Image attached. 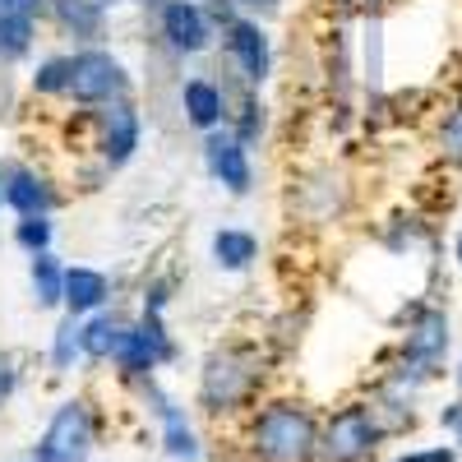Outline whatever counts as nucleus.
<instances>
[{"label": "nucleus", "mask_w": 462, "mask_h": 462, "mask_svg": "<svg viewBox=\"0 0 462 462\" xmlns=\"http://www.w3.org/2000/svg\"><path fill=\"white\" fill-rule=\"evenodd\" d=\"M457 263H462V231H457Z\"/></svg>", "instance_id": "nucleus-29"}, {"label": "nucleus", "mask_w": 462, "mask_h": 462, "mask_svg": "<svg viewBox=\"0 0 462 462\" xmlns=\"http://www.w3.org/2000/svg\"><path fill=\"white\" fill-rule=\"evenodd\" d=\"M180 106H185V121L195 130H204V134L226 121V93L213 79H189L180 88Z\"/></svg>", "instance_id": "nucleus-12"}, {"label": "nucleus", "mask_w": 462, "mask_h": 462, "mask_svg": "<svg viewBox=\"0 0 462 462\" xmlns=\"http://www.w3.org/2000/svg\"><path fill=\"white\" fill-rule=\"evenodd\" d=\"M5 5H14L23 14H37V10H47V0H5Z\"/></svg>", "instance_id": "nucleus-27"}, {"label": "nucleus", "mask_w": 462, "mask_h": 462, "mask_svg": "<svg viewBox=\"0 0 462 462\" xmlns=\"http://www.w3.org/2000/svg\"><path fill=\"white\" fill-rule=\"evenodd\" d=\"M65 97L84 102V106H106V102H121L130 97V74L125 65L88 47V51H74L69 56V84H65Z\"/></svg>", "instance_id": "nucleus-2"}, {"label": "nucleus", "mask_w": 462, "mask_h": 462, "mask_svg": "<svg viewBox=\"0 0 462 462\" xmlns=\"http://www.w3.org/2000/svg\"><path fill=\"white\" fill-rule=\"evenodd\" d=\"M439 426H448V430L457 435V444H462V402H453V407L439 416Z\"/></svg>", "instance_id": "nucleus-26"}, {"label": "nucleus", "mask_w": 462, "mask_h": 462, "mask_svg": "<svg viewBox=\"0 0 462 462\" xmlns=\"http://www.w3.org/2000/svg\"><path fill=\"white\" fill-rule=\"evenodd\" d=\"M65 84H69V56H51V60L37 65V74H32L37 93H65Z\"/></svg>", "instance_id": "nucleus-20"}, {"label": "nucleus", "mask_w": 462, "mask_h": 462, "mask_svg": "<svg viewBox=\"0 0 462 462\" xmlns=\"http://www.w3.org/2000/svg\"><path fill=\"white\" fill-rule=\"evenodd\" d=\"M241 5H250V10H259V14H273L282 0H241Z\"/></svg>", "instance_id": "nucleus-28"}, {"label": "nucleus", "mask_w": 462, "mask_h": 462, "mask_svg": "<svg viewBox=\"0 0 462 462\" xmlns=\"http://www.w3.org/2000/svg\"><path fill=\"white\" fill-rule=\"evenodd\" d=\"M106 296H111V287H106V278L97 273V268H65V296H60V305L74 319L102 310Z\"/></svg>", "instance_id": "nucleus-13"}, {"label": "nucleus", "mask_w": 462, "mask_h": 462, "mask_svg": "<svg viewBox=\"0 0 462 462\" xmlns=\"http://www.w3.org/2000/svg\"><path fill=\"white\" fill-rule=\"evenodd\" d=\"M259 254V241L250 236V231H236V226H226L213 236V259L217 268H226V273H241V268H250Z\"/></svg>", "instance_id": "nucleus-16"}, {"label": "nucleus", "mask_w": 462, "mask_h": 462, "mask_svg": "<svg viewBox=\"0 0 462 462\" xmlns=\"http://www.w3.org/2000/svg\"><path fill=\"white\" fill-rule=\"evenodd\" d=\"M139 148V111L130 106V97L106 102L102 111V162L106 167H125Z\"/></svg>", "instance_id": "nucleus-10"}, {"label": "nucleus", "mask_w": 462, "mask_h": 462, "mask_svg": "<svg viewBox=\"0 0 462 462\" xmlns=\"http://www.w3.org/2000/svg\"><path fill=\"white\" fill-rule=\"evenodd\" d=\"M79 319H65L60 328H56V342H51V361H56V370H69V361H74V352H84V346H79Z\"/></svg>", "instance_id": "nucleus-21"}, {"label": "nucleus", "mask_w": 462, "mask_h": 462, "mask_svg": "<svg viewBox=\"0 0 462 462\" xmlns=\"http://www.w3.org/2000/svg\"><path fill=\"white\" fill-rule=\"evenodd\" d=\"M250 383H254V370L241 352H213L208 365H204V383H199V393L213 411L222 407H236L245 393H250Z\"/></svg>", "instance_id": "nucleus-6"}, {"label": "nucleus", "mask_w": 462, "mask_h": 462, "mask_svg": "<svg viewBox=\"0 0 462 462\" xmlns=\"http://www.w3.org/2000/svg\"><path fill=\"white\" fill-rule=\"evenodd\" d=\"M88 448H93V416L84 402H65L51 426L37 444V457L32 462H88Z\"/></svg>", "instance_id": "nucleus-4"}, {"label": "nucleus", "mask_w": 462, "mask_h": 462, "mask_svg": "<svg viewBox=\"0 0 462 462\" xmlns=\"http://www.w3.org/2000/svg\"><path fill=\"white\" fill-rule=\"evenodd\" d=\"M457 383H462V370H457Z\"/></svg>", "instance_id": "nucleus-30"}, {"label": "nucleus", "mask_w": 462, "mask_h": 462, "mask_svg": "<svg viewBox=\"0 0 462 462\" xmlns=\"http://www.w3.org/2000/svg\"><path fill=\"white\" fill-rule=\"evenodd\" d=\"M158 411H162V426H167V453L195 462V457H199V444H195V430L185 426V416H180L167 398H158Z\"/></svg>", "instance_id": "nucleus-19"}, {"label": "nucleus", "mask_w": 462, "mask_h": 462, "mask_svg": "<svg viewBox=\"0 0 462 462\" xmlns=\"http://www.w3.org/2000/svg\"><path fill=\"white\" fill-rule=\"evenodd\" d=\"M32 296H37V305H42V310L60 305V296H65V268L51 259V250L32 254Z\"/></svg>", "instance_id": "nucleus-18"}, {"label": "nucleus", "mask_w": 462, "mask_h": 462, "mask_svg": "<svg viewBox=\"0 0 462 462\" xmlns=\"http://www.w3.org/2000/svg\"><path fill=\"white\" fill-rule=\"evenodd\" d=\"M398 462H453V448H430V453H402Z\"/></svg>", "instance_id": "nucleus-25"}, {"label": "nucleus", "mask_w": 462, "mask_h": 462, "mask_svg": "<svg viewBox=\"0 0 462 462\" xmlns=\"http://www.w3.org/2000/svg\"><path fill=\"white\" fill-rule=\"evenodd\" d=\"M14 241H19L23 250H32V254H42V250L51 245V222H47V217H23V222L14 226Z\"/></svg>", "instance_id": "nucleus-23"}, {"label": "nucleus", "mask_w": 462, "mask_h": 462, "mask_svg": "<svg viewBox=\"0 0 462 462\" xmlns=\"http://www.w3.org/2000/svg\"><path fill=\"white\" fill-rule=\"evenodd\" d=\"M448 352V315L444 310H420L407 328V342H402V356L416 365V370H435Z\"/></svg>", "instance_id": "nucleus-8"}, {"label": "nucleus", "mask_w": 462, "mask_h": 462, "mask_svg": "<svg viewBox=\"0 0 462 462\" xmlns=\"http://www.w3.org/2000/svg\"><path fill=\"white\" fill-rule=\"evenodd\" d=\"M374 444H379L374 411L370 407H342L319 435V457L324 462H365Z\"/></svg>", "instance_id": "nucleus-3"}, {"label": "nucleus", "mask_w": 462, "mask_h": 462, "mask_svg": "<svg viewBox=\"0 0 462 462\" xmlns=\"http://www.w3.org/2000/svg\"><path fill=\"white\" fill-rule=\"evenodd\" d=\"M10 393H14V365H10V356H0V407L10 402Z\"/></svg>", "instance_id": "nucleus-24"}, {"label": "nucleus", "mask_w": 462, "mask_h": 462, "mask_svg": "<svg viewBox=\"0 0 462 462\" xmlns=\"http://www.w3.org/2000/svg\"><path fill=\"white\" fill-rule=\"evenodd\" d=\"M32 14H23V10H14V5H5L0 0V60H19V56H28V47H32Z\"/></svg>", "instance_id": "nucleus-15"}, {"label": "nucleus", "mask_w": 462, "mask_h": 462, "mask_svg": "<svg viewBox=\"0 0 462 462\" xmlns=\"http://www.w3.org/2000/svg\"><path fill=\"white\" fill-rule=\"evenodd\" d=\"M315 453H319V426L305 407L278 402L254 420V457L259 462H310Z\"/></svg>", "instance_id": "nucleus-1"}, {"label": "nucleus", "mask_w": 462, "mask_h": 462, "mask_svg": "<svg viewBox=\"0 0 462 462\" xmlns=\"http://www.w3.org/2000/svg\"><path fill=\"white\" fill-rule=\"evenodd\" d=\"M0 195L5 204L19 213V217H47L51 213V189L42 185V176L19 167V162H5L0 167Z\"/></svg>", "instance_id": "nucleus-11"}, {"label": "nucleus", "mask_w": 462, "mask_h": 462, "mask_svg": "<svg viewBox=\"0 0 462 462\" xmlns=\"http://www.w3.org/2000/svg\"><path fill=\"white\" fill-rule=\"evenodd\" d=\"M162 37L176 56H199L208 47V10L195 5V0H167L162 5Z\"/></svg>", "instance_id": "nucleus-7"}, {"label": "nucleus", "mask_w": 462, "mask_h": 462, "mask_svg": "<svg viewBox=\"0 0 462 462\" xmlns=\"http://www.w3.org/2000/svg\"><path fill=\"white\" fill-rule=\"evenodd\" d=\"M204 158H208V171L231 189V195H245V189H250V158H245V143L231 134V130H208Z\"/></svg>", "instance_id": "nucleus-9"}, {"label": "nucleus", "mask_w": 462, "mask_h": 462, "mask_svg": "<svg viewBox=\"0 0 462 462\" xmlns=\"http://www.w3.org/2000/svg\"><path fill=\"white\" fill-rule=\"evenodd\" d=\"M47 10L56 14V23L69 32V37H79V42H93V37H102V5L97 0H47Z\"/></svg>", "instance_id": "nucleus-14"}, {"label": "nucleus", "mask_w": 462, "mask_h": 462, "mask_svg": "<svg viewBox=\"0 0 462 462\" xmlns=\"http://www.w3.org/2000/svg\"><path fill=\"white\" fill-rule=\"evenodd\" d=\"M439 152L453 167H462V102L448 111V121L439 125Z\"/></svg>", "instance_id": "nucleus-22"}, {"label": "nucleus", "mask_w": 462, "mask_h": 462, "mask_svg": "<svg viewBox=\"0 0 462 462\" xmlns=\"http://www.w3.org/2000/svg\"><path fill=\"white\" fill-rule=\"evenodd\" d=\"M121 337H125V324H121V319H111V315H93V319L79 328V346H84V356H93V361L116 356Z\"/></svg>", "instance_id": "nucleus-17"}, {"label": "nucleus", "mask_w": 462, "mask_h": 462, "mask_svg": "<svg viewBox=\"0 0 462 462\" xmlns=\"http://www.w3.org/2000/svg\"><path fill=\"white\" fill-rule=\"evenodd\" d=\"M0 204H5V195H0Z\"/></svg>", "instance_id": "nucleus-31"}, {"label": "nucleus", "mask_w": 462, "mask_h": 462, "mask_svg": "<svg viewBox=\"0 0 462 462\" xmlns=\"http://www.w3.org/2000/svg\"><path fill=\"white\" fill-rule=\"evenodd\" d=\"M222 47H226L231 65L241 69V79L250 88L268 79V69H273V47H268V32L259 28V19H231L222 28Z\"/></svg>", "instance_id": "nucleus-5"}]
</instances>
